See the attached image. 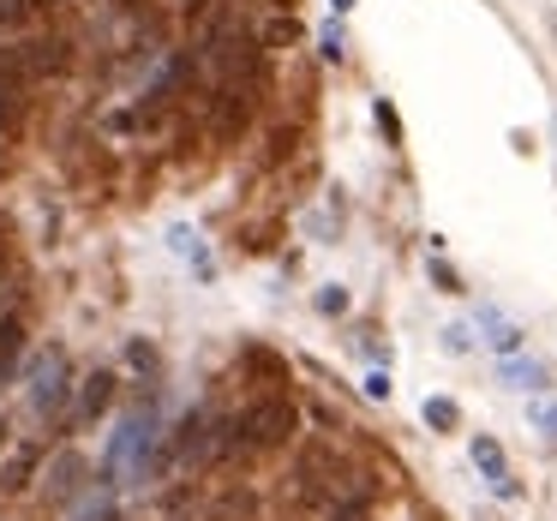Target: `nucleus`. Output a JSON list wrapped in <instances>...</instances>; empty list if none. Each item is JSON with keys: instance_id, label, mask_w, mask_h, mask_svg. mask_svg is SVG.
I'll use <instances>...</instances> for the list:
<instances>
[{"instance_id": "f257e3e1", "label": "nucleus", "mask_w": 557, "mask_h": 521, "mask_svg": "<svg viewBox=\"0 0 557 521\" xmlns=\"http://www.w3.org/2000/svg\"><path fill=\"white\" fill-rule=\"evenodd\" d=\"M300 432V401L288 389H264L240 408V444H246V461L252 456H276V449L294 444Z\"/></svg>"}, {"instance_id": "f03ea898", "label": "nucleus", "mask_w": 557, "mask_h": 521, "mask_svg": "<svg viewBox=\"0 0 557 521\" xmlns=\"http://www.w3.org/2000/svg\"><path fill=\"white\" fill-rule=\"evenodd\" d=\"M342 485H348V461H342L336 449H330V444L300 449V461H294V473H288L294 504H300V509H330L342 497Z\"/></svg>"}, {"instance_id": "7ed1b4c3", "label": "nucleus", "mask_w": 557, "mask_h": 521, "mask_svg": "<svg viewBox=\"0 0 557 521\" xmlns=\"http://www.w3.org/2000/svg\"><path fill=\"white\" fill-rule=\"evenodd\" d=\"M73 37H25L18 49L0 54V78L7 85H25V78H66L73 73Z\"/></svg>"}, {"instance_id": "20e7f679", "label": "nucleus", "mask_w": 557, "mask_h": 521, "mask_svg": "<svg viewBox=\"0 0 557 521\" xmlns=\"http://www.w3.org/2000/svg\"><path fill=\"white\" fill-rule=\"evenodd\" d=\"M258 90H264V78H222V85L205 97L210 133H216V138H240L246 126H252V114H258Z\"/></svg>"}, {"instance_id": "39448f33", "label": "nucleus", "mask_w": 557, "mask_h": 521, "mask_svg": "<svg viewBox=\"0 0 557 521\" xmlns=\"http://www.w3.org/2000/svg\"><path fill=\"white\" fill-rule=\"evenodd\" d=\"M73 360H66V348H49L37 360V372H30V413L37 420H66V396H73Z\"/></svg>"}, {"instance_id": "423d86ee", "label": "nucleus", "mask_w": 557, "mask_h": 521, "mask_svg": "<svg viewBox=\"0 0 557 521\" xmlns=\"http://www.w3.org/2000/svg\"><path fill=\"white\" fill-rule=\"evenodd\" d=\"M54 449L42 437H13V449L0 456V497H25L30 485H42V468H49Z\"/></svg>"}, {"instance_id": "0eeeda50", "label": "nucleus", "mask_w": 557, "mask_h": 521, "mask_svg": "<svg viewBox=\"0 0 557 521\" xmlns=\"http://www.w3.org/2000/svg\"><path fill=\"white\" fill-rule=\"evenodd\" d=\"M114 384H121V377H114L109 365H97V372H85V377H78V408L66 413V420H61V437H73L78 425L102 420V413L114 408Z\"/></svg>"}, {"instance_id": "6e6552de", "label": "nucleus", "mask_w": 557, "mask_h": 521, "mask_svg": "<svg viewBox=\"0 0 557 521\" xmlns=\"http://www.w3.org/2000/svg\"><path fill=\"white\" fill-rule=\"evenodd\" d=\"M78 492H85V456L66 444V449H54L49 468H42V497H49V504H73Z\"/></svg>"}, {"instance_id": "1a4fd4ad", "label": "nucleus", "mask_w": 557, "mask_h": 521, "mask_svg": "<svg viewBox=\"0 0 557 521\" xmlns=\"http://www.w3.org/2000/svg\"><path fill=\"white\" fill-rule=\"evenodd\" d=\"M473 468L492 480L497 497H521V485L509 480V461H504V449H497V437H473Z\"/></svg>"}, {"instance_id": "9d476101", "label": "nucleus", "mask_w": 557, "mask_h": 521, "mask_svg": "<svg viewBox=\"0 0 557 521\" xmlns=\"http://www.w3.org/2000/svg\"><path fill=\"white\" fill-rule=\"evenodd\" d=\"M258 516V492L252 485H222L216 497H210L205 521H252Z\"/></svg>"}, {"instance_id": "9b49d317", "label": "nucleus", "mask_w": 557, "mask_h": 521, "mask_svg": "<svg viewBox=\"0 0 557 521\" xmlns=\"http://www.w3.org/2000/svg\"><path fill=\"white\" fill-rule=\"evenodd\" d=\"M497 377H504L509 389H528V396H540V389L552 384V372H545L540 360H521V353H504V365H497Z\"/></svg>"}, {"instance_id": "f8f14e48", "label": "nucleus", "mask_w": 557, "mask_h": 521, "mask_svg": "<svg viewBox=\"0 0 557 521\" xmlns=\"http://www.w3.org/2000/svg\"><path fill=\"white\" fill-rule=\"evenodd\" d=\"M18 353H25V318H18V312H0V384H13Z\"/></svg>"}, {"instance_id": "ddd939ff", "label": "nucleus", "mask_w": 557, "mask_h": 521, "mask_svg": "<svg viewBox=\"0 0 557 521\" xmlns=\"http://www.w3.org/2000/svg\"><path fill=\"white\" fill-rule=\"evenodd\" d=\"M42 13H49V0H0V37H25Z\"/></svg>"}, {"instance_id": "4468645a", "label": "nucleus", "mask_w": 557, "mask_h": 521, "mask_svg": "<svg viewBox=\"0 0 557 521\" xmlns=\"http://www.w3.org/2000/svg\"><path fill=\"white\" fill-rule=\"evenodd\" d=\"M240 365L252 377H264V384H288V360L270 353V348H258V342H252V348H240Z\"/></svg>"}, {"instance_id": "2eb2a0df", "label": "nucleus", "mask_w": 557, "mask_h": 521, "mask_svg": "<svg viewBox=\"0 0 557 521\" xmlns=\"http://www.w3.org/2000/svg\"><path fill=\"white\" fill-rule=\"evenodd\" d=\"M480 324H485V342H492L497 353H516V348H521V330L509 324V318L497 312V306H485V312H480Z\"/></svg>"}, {"instance_id": "dca6fc26", "label": "nucleus", "mask_w": 557, "mask_h": 521, "mask_svg": "<svg viewBox=\"0 0 557 521\" xmlns=\"http://www.w3.org/2000/svg\"><path fill=\"white\" fill-rule=\"evenodd\" d=\"M420 413H425V425H432V432H456V425H461V408L449 396H425Z\"/></svg>"}, {"instance_id": "f3484780", "label": "nucleus", "mask_w": 557, "mask_h": 521, "mask_svg": "<svg viewBox=\"0 0 557 521\" xmlns=\"http://www.w3.org/2000/svg\"><path fill=\"white\" fill-rule=\"evenodd\" d=\"M528 425L557 444V396H533V401H528Z\"/></svg>"}, {"instance_id": "a211bd4d", "label": "nucleus", "mask_w": 557, "mask_h": 521, "mask_svg": "<svg viewBox=\"0 0 557 521\" xmlns=\"http://www.w3.org/2000/svg\"><path fill=\"white\" fill-rule=\"evenodd\" d=\"M318 312L342 318V312H348V288H324V294H318Z\"/></svg>"}, {"instance_id": "6ab92c4d", "label": "nucleus", "mask_w": 557, "mask_h": 521, "mask_svg": "<svg viewBox=\"0 0 557 521\" xmlns=\"http://www.w3.org/2000/svg\"><path fill=\"white\" fill-rule=\"evenodd\" d=\"M377 126H384V138H389V145H401V121H396V109H389V102H377Z\"/></svg>"}, {"instance_id": "aec40b11", "label": "nucleus", "mask_w": 557, "mask_h": 521, "mask_svg": "<svg viewBox=\"0 0 557 521\" xmlns=\"http://www.w3.org/2000/svg\"><path fill=\"white\" fill-rule=\"evenodd\" d=\"M432 282H437V288H444V294H461V276H456V270L444 264V258H437V264H432Z\"/></svg>"}, {"instance_id": "412c9836", "label": "nucleus", "mask_w": 557, "mask_h": 521, "mask_svg": "<svg viewBox=\"0 0 557 521\" xmlns=\"http://www.w3.org/2000/svg\"><path fill=\"white\" fill-rule=\"evenodd\" d=\"M444 348H449V353H468V348H473V342H468V324H449V330H444Z\"/></svg>"}, {"instance_id": "4be33fe9", "label": "nucleus", "mask_w": 557, "mask_h": 521, "mask_svg": "<svg viewBox=\"0 0 557 521\" xmlns=\"http://www.w3.org/2000/svg\"><path fill=\"white\" fill-rule=\"evenodd\" d=\"M126 360H133V365H138V372H157V353H150V348H145V342H133V348H126Z\"/></svg>"}, {"instance_id": "5701e85b", "label": "nucleus", "mask_w": 557, "mask_h": 521, "mask_svg": "<svg viewBox=\"0 0 557 521\" xmlns=\"http://www.w3.org/2000/svg\"><path fill=\"white\" fill-rule=\"evenodd\" d=\"M324 54H330V61H342V30H336V25L324 30Z\"/></svg>"}, {"instance_id": "b1692460", "label": "nucleus", "mask_w": 557, "mask_h": 521, "mask_svg": "<svg viewBox=\"0 0 557 521\" xmlns=\"http://www.w3.org/2000/svg\"><path fill=\"white\" fill-rule=\"evenodd\" d=\"M7 449H13V420L0 413V456H7Z\"/></svg>"}, {"instance_id": "393cba45", "label": "nucleus", "mask_w": 557, "mask_h": 521, "mask_svg": "<svg viewBox=\"0 0 557 521\" xmlns=\"http://www.w3.org/2000/svg\"><path fill=\"white\" fill-rule=\"evenodd\" d=\"M7 270H13V258H7V246H0V282H7Z\"/></svg>"}, {"instance_id": "a878e982", "label": "nucleus", "mask_w": 557, "mask_h": 521, "mask_svg": "<svg viewBox=\"0 0 557 521\" xmlns=\"http://www.w3.org/2000/svg\"><path fill=\"white\" fill-rule=\"evenodd\" d=\"M324 521H372V516H324Z\"/></svg>"}, {"instance_id": "bb28decb", "label": "nucleus", "mask_w": 557, "mask_h": 521, "mask_svg": "<svg viewBox=\"0 0 557 521\" xmlns=\"http://www.w3.org/2000/svg\"><path fill=\"white\" fill-rule=\"evenodd\" d=\"M330 7H336V13H348V7H354V0H330Z\"/></svg>"}, {"instance_id": "cd10ccee", "label": "nucleus", "mask_w": 557, "mask_h": 521, "mask_svg": "<svg viewBox=\"0 0 557 521\" xmlns=\"http://www.w3.org/2000/svg\"><path fill=\"white\" fill-rule=\"evenodd\" d=\"M181 7H186V13H198V7H205V0H181Z\"/></svg>"}, {"instance_id": "c85d7f7f", "label": "nucleus", "mask_w": 557, "mask_h": 521, "mask_svg": "<svg viewBox=\"0 0 557 521\" xmlns=\"http://www.w3.org/2000/svg\"><path fill=\"white\" fill-rule=\"evenodd\" d=\"M121 7H138V0H121Z\"/></svg>"}, {"instance_id": "c756f323", "label": "nucleus", "mask_w": 557, "mask_h": 521, "mask_svg": "<svg viewBox=\"0 0 557 521\" xmlns=\"http://www.w3.org/2000/svg\"><path fill=\"white\" fill-rule=\"evenodd\" d=\"M114 521H133V516H114Z\"/></svg>"}, {"instance_id": "7c9ffc66", "label": "nucleus", "mask_w": 557, "mask_h": 521, "mask_svg": "<svg viewBox=\"0 0 557 521\" xmlns=\"http://www.w3.org/2000/svg\"><path fill=\"white\" fill-rule=\"evenodd\" d=\"M552 30H557V13H552Z\"/></svg>"}]
</instances>
